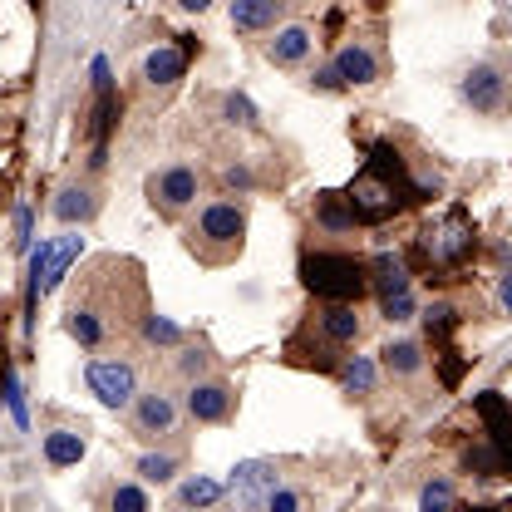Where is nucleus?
Instances as JSON below:
<instances>
[{
	"mask_svg": "<svg viewBox=\"0 0 512 512\" xmlns=\"http://www.w3.org/2000/svg\"><path fill=\"white\" fill-rule=\"evenodd\" d=\"M138 340H143V345H153V350H158V345H183V330H178L173 320L148 316L143 320V330H138Z\"/></svg>",
	"mask_w": 512,
	"mask_h": 512,
	"instance_id": "7c9ffc66",
	"label": "nucleus"
},
{
	"mask_svg": "<svg viewBox=\"0 0 512 512\" xmlns=\"http://www.w3.org/2000/svg\"><path fill=\"white\" fill-rule=\"evenodd\" d=\"M173 370H178V380H183V389H188V384H197V380L222 375V360L212 355V345H202V340H183V345H178Z\"/></svg>",
	"mask_w": 512,
	"mask_h": 512,
	"instance_id": "4be33fe9",
	"label": "nucleus"
},
{
	"mask_svg": "<svg viewBox=\"0 0 512 512\" xmlns=\"http://www.w3.org/2000/svg\"><path fill=\"white\" fill-rule=\"evenodd\" d=\"M311 222H316L320 247H330V242H350V237L360 232V217H355V207H350L345 192H316Z\"/></svg>",
	"mask_w": 512,
	"mask_h": 512,
	"instance_id": "ddd939ff",
	"label": "nucleus"
},
{
	"mask_svg": "<svg viewBox=\"0 0 512 512\" xmlns=\"http://www.w3.org/2000/svg\"><path fill=\"white\" fill-rule=\"evenodd\" d=\"M183 419H188V409H183V399H178L168 384H148V389L133 399V409H128L133 434H138V439H148V444L173 439V434L183 429Z\"/></svg>",
	"mask_w": 512,
	"mask_h": 512,
	"instance_id": "6e6552de",
	"label": "nucleus"
},
{
	"mask_svg": "<svg viewBox=\"0 0 512 512\" xmlns=\"http://www.w3.org/2000/svg\"><path fill=\"white\" fill-rule=\"evenodd\" d=\"M458 320H463V306H458L453 296H439V301H429V306H424V330H429V345H439V350H453V345H448V335L458 330Z\"/></svg>",
	"mask_w": 512,
	"mask_h": 512,
	"instance_id": "393cba45",
	"label": "nucleus"
},
{
	"mask_svg": "<svg viewBox=\"0 0 512 512\" xmlns=\"http://www.w3.org/2000/svg\"><path fill=\"white\" fill-rule=\"evenodd\" d=\"M99 207H104V197H99V183H94V178H69V183L55 192V202H50L55 222H64V227L89 222Z\"/></svg>",
	"mask_w": 512,
	"mask_h": 512,
	"instance_id": "2eb2a0df",
	"label": "nucleus"
},
{
	"mask_svg": "<svg viewBox=\"0 0 512 512\" xmlns=\"http://www.w3.org/2000/svg\"><path fill=\"white\" fill-rule=\"evenodd\" d=\"M330 69L340 74V84L345 89H370V84H380L389 60H384V45L375 35H350L340 50H335V60Z\"/></svg>",
	"mask_w": 512,
	"mask_h": 512,
	"instance_id": "9d476101",
	"label": "nucleus"
},
{
	"mask_svg": "<svg viewBox=\"0 0 512 512\" xmlns=\"http://www.w3.org/2000/svg\"><path fill=\"white\" fill-rule=\"evenodd\" d=\"M473 252H478V222H473L463 207H448L439 222H429V227L414 237V256H419V266H424V271H434V276H448V271L468 266Z\"/></svg>",
	"mask_w": 512,
	"mask_h": 512,
	"instance_id": "39448f33",
	"label": "nucleus"
},
{
	"mask_svg": "<svg viewBox=\"0 0 512 512\" xmlns=\"http://www.w3.org/2000/svg\"><path fill=\"white\" fill-rule=\"evenodd\" d=\"M419 512H458L453 478H429V483L419 488Z\"/></svg>",
	"mask_w": 512,
	"mask_h": 512,
	"instance_id": "a878e982",
	"label": "nucleus"
},
{
	"mask_svg": "<svg viewBox=\"0 0 512 512\" xmlns=\"http://www.w3.org/2000/svg\"><path fill=\"white\" fill-rule=\"evenodd\" d=\"M89 453V439H84V424L79 429H50L45 434V458H50V468H74L79 458Z\"/></svg>",
	"mask_w": 512,
	"mask_h": 512,
	"instance_id": "5701e85b",
	"label": "nucleus"
},
{
	"mask_svg": "<svg viewBox=\"0 0 512 512\" xmlns=\"http://www.w3.org/2000/svg\"><path fill=\"white\" fill-rule=\"evenodd\" d=\"M301 286L311 301H350L360 306L370 296V261L350 247H306L301 252Z\"/></svg>",
	"mask_w": 512,
	"mask_h": 512,
	"instance_id": "20e7f679",
	"label": "nucleus"
},
{
	"mask_svg": "<svg viewBox=\"0 0 512 512\" xmlns=\"http://www.w3.org/2000/svg\"><path fill=\"white\" fill-rule=\"evenodd\" d=\"M94 503H99V512H153L148 493H143L138 483H124V478H109V483L94 493Z\"/></svg>",
	"mask_w": 512,
	"mask_h": 512,
	"instance_id": "b1692460",
	"label": "nucleus"
},
{
	"mask_svg": "<svg viewBox=\"0 0 512 512\" xmlns=\"http://www.w3.org/2000/svg\"><path fill=\"white\" fill-rule=\"evenodd\" d=\"M74 261H79V237H60V242H55V256H50V271H45V291L60 286Z\"/></svg>",
	"mask_w": 512,
	"mask_h": 512,
	"instance_id": "cd10ccee",
	"label": "nucleus"
},
{
	"mask_svg": "<svg viewBox=\"0 0 512 512\" xmlns=\"http://www.w3.org/2000/svg\"><path fill=\"white\" fill-rule=\"evenodd\" d=\"M409 281H414V266H409V256L404 252H380L370 256V291L389 301V296H404L409 291Z\"/></svg>",
	"mask_w": 512,
	"mask_h": 512,
	"instance_id": "412c9836",
	"label": "nucleus"
},
{
	"mask_svg": "<svg viewBox=\"0 0 512 512\" xmlns=\"http://www.w3.org/2000/svg\"><path fill=\"white\" fill-rule=\"evenodd\" d=\"M183 409H188L192 424H227L237 414V384L227 375H212V380H197L183 389Z\"/></svg>",
	"mask_w": 512,
	"mask_h": 512,
	"instance_id": "9b49d317",
	"label": "nucleus"
},
{
	"mask_svg": "<svg viewBox=\"0 0 512 512\" xmlns=\"http://www.w3.org/2000/svg\"><path fill=\"white\" fill-rule=\"evenodd\" d=\"M148 316H153V306H148L143 261H133L124 252L89 256L79 266V276L69 281L64 330H69V340H79L94 355H104V350L124 355V345L138 340Z\"/></svg>",
	"mask_w": 512,
	"mask_h": 512,
	"instance_id": "f257e3e1",
	"label": "nucleus"
},
{
	"mask_svg": "<svg viewBox=\"0 0 512 512\" xmlns=\"http://www.w3.org/2000/svg\"><path fill=\"white\" fill-rule=\"evenodd\" d=\"M188 60H192V45H158V50L143 60V84L168 94V89L188 74Z\"/></svg>",
	"mask_w": 512,
	"mask_h": 512,
	"instance_id": "aec40b11",
	"label": "nucleus"
},
{
	"mask_svg": "<svg viewBox=\"0 0 512 512\" xmlns=\"http://www.w3.org/2000/svg\"><path fill=\"white\" fill-rule=\"evenodd\" d=\"M227 15H232V30L242 35H266V30L276 35L281 20L291 15V0H232Z\"/></svg>",
	"mask_w": 512,
	"mask_h": 512,
	"instance_id": "dca6fc26",
	"label": "nucleus"
},
{
	"mask_svg": "<svg viewBox=\"0 0 512 512\" xmlns=\"http://www.w3.org/2000/svg\"><path fill=\"white\" fill-rule=\"evenodd\" d=\"M173 10H183V15H207L212 10V0H168Z\"/></svg>",
	"mask_w": 512,
	"mask_h": 512,
	"instance_id": "f704fd0d",
	"label": "nucleus"
},
{
	"mask_svg": "<svg viewBox=\"0 0 512 512\" xmlns=\"http://www.w3.org/2000/svg\"><path fill=\"white\" fill-rule=\"evenodd\" d=\"M222 119L232 128H256L252 99H247V94H227V99H222Z\"/></svg>",
	"mask_w": 512,
	"mask_h": 512,
	"instance_id": "2f4dec72",
	"label": "nucleus"
},
{
	"mask_svg": "<svg viewBox=\"0 0 512 512\" xmlns=\"http://www.w3.org/2000/svg\"><path fill=\"white\" fill-rule=\"evenodd\" d=\"M370 512H394V508H370Z\"/></svg>",
	"mask_w": 512,
	"mask_h": 512,
	"instance_id": "e433bc0d",
	"label": "nucleus"
},
{
	"mask_svg": "<svg viewBox=\"0 0 512 512\" xmlns=\"http://www.w3.org/2000/svg\"><path fill=\"white\" fill-rule=\"evenodd\" d=\"M458 512H503V508H488V503H473V508H458Z\"/></svg>",
	"mask_w": 512,
	"mask_h": 512,
	"instance_id": "c9c22d12",
	"label": "nucleus"
},
{
	"mask_svg": "<svg viewBox=\"0 0 512 512\" xmlns=\"http://www.w3.org/2000/svg\"><path fill=\"white\" fill-rule=\"evenodd\" d=\"M340 384H345L350 394H370V389H375V365H370L365 355H350L345 370H340Z\"/></svg>",
	"mask_w": 512,
	"mask_h": 512,
	"instance_id": "c756f323",
	"label": "nucleus"
},
{
	"mask_svg": "<svg viewBox=\"0 0 512 512\" xmlns=\"http://www.w3.org/2000/svg\"><path fill=\"white\" fill-rule=\"evenodd\" d=\"M311 50H316V35L306 25H281L266 40V60L276 64V69H301V64L311 60Z\"/></svg>",
	"mask_w": 512,
	"mask_h": 512,
	"instance_id": "6ab92c4d",
	"label": "nucleus"
},
{
	"mask_svg": "<svg viewBox=\"0 0 512 512\" xmlns=\"http://www.w3.org/2000/svg\"><path fill=\"white\" fill-rule=\"evenodd\" d=\"M168 512H237L227 503V488L217 483V478H202V473H192L178 483V493H173V503Z\"/></svg>",
	"mask_w": 512,
	"mask_h": 512,
	"instance_id": "f3484780",
	"label": "nucleus"
},
{
	"mask_svg": "<svg viewBox=\"0 0 512 512\" xmlns=\"http://www.w3.org/2000/svg\"><path fill=\"white\" fill-rule=\"evenodd\" d=\"M370 335V316L350 301H311V311L301 325L286 335V365L296 370H320V375H340L350 350Z\"/></svg>",
	"mask_w": 512,
	"mask_h": 512,
	"instance_id": "f03ea898",
	"label": "nucleus"
},
{
	"mask_svg": "<svg viewBox=\"0 0 512 512\" xmlns=\"http://www.w3.org/2000/svg\"><path fill=\"white\" fill-rule=\"evenodd\" d=\"M178 453H143L138 458V473H143V483H173V473H178Z\"/></svg>",
	"mask_w": 512,
	"mask_h": 512,
	"instance_id": "c85d7f7f",
	"label": "nucleus"
},
{
	"mask_svg": "<svg viewBox=\"0 0 512 512\" xmlns=\"http://www.w3.org/2000/svg\"><path fill=\"white\" fill-rule=\"evenodd\" d=\"M458 94L483 119H512V55L498 50V55H483L478 64H468Z\"/></svg>",
	"mask_w": 512,
	"mask_h": 512,
	"instance_id": "423d86ee",
	"label": "nucleus"
},
{
	"mask_svg": "<svg viewBox=\"0 0 512 512\" xmlns=\"http://www.w3.org/2000/svg\"><path fill=\"white\" fill-rule=\"evenodd\" d=\"M89 394L104 404V409H133V399L143 394L138 384V360L133 355H94L89 370H84Z\"/></svg>",
	"mask_w": 512,
	"mask_h": 512,
	"instance_id": "1a4fd4ad",
	"label": "nucleus"
},
{
	"mask_svg": "<svg viewBox=\"0 0 512 512\" xmlns=\"http://www.w3.org/2000/svg\"><path fill=\"white\" fill-rule=\"evenodd\" d=\"M380 370L394 384L414 389V384L429 375V355H424V345H419V340H389V345L380 350Z\"/></svg>",
	"mask_w": 512,
	"mask_h": 512,
	"instance_id": "4468645a",
	"label": "nucleus"
},
{
	"mask_svg": "<svg viewBox=\"0 0 512 512\" xmlns=\"http://www.w3.org/2000/svg\"><path fill=\"white\" fill-rule=\"evenodd\" d=\"M202 188H207V178H202V168L197 163H163V168H153L148 173V207L163 217V222H183L192 217L197 207H202Z\"/></svg>",
	"mask_w": 512,
	"mask_h": 512,
	"instance_id": "0eeeda50",
	"label": "nucleus"
},
{
	"mask_svg": "<svg viewBox=\"0 0 512 512\" xmlns=\"http://www.w3.org/2000/svg\"><path fill=\"white\" fill-rule=\"evenodd\" d=\"M493 301H498V311H503V316H512V271H503V281H498Z\"/></svg>",
	"mask_w": 512,
	"mask_h": 512,
	"instance_id": "72a5a7b5",
	"label": "nucleus"
},
{
	"mask_svg": "<svg viewBox=\"0 0 512 512\" xmlns=\"http://www.w3.org/2000/svg\"><path fill=\"white\" fill-rule=\"evenodd\" d=\"M276 488H281V468L271 458H252V463H242L232 473V498H237L242 512H266Z\"/></svg>",
	"mask_w": 512,
	"mask_h": 512,
	"instance_id": "f8f14e48",
	"label": "nucleus"
},
{
	"mask_svg": "<svg viewBox=\"0 0 512 512\" xmlns=\"http://www.w3.org/2000/svg\"><path fill=\"white\" fill-rule=\"evenodd\" d=\"M247 227H252V207L242 202V197H207L197 212H192V222L183 227V247L197 266H207V271H222V266H232V261H242L247 252Z\"/></svg>",
	"mask_w": 512,
	"mask_h": 512,
	"instance_id": "7ed1b4c3",
	"label": "nucleus"
},
{
	"mask_svg": "<svg viewBox=\"0 0 512 512\" xmlns=\"http://www.w3.org/2000/svg\"><path fill=\"white\" fill-rule=\"evenodd\" d=\"M266 512H316V498H311V488H301V483H281V488L271 493Z\"/></svg>",
	"mask_w": 512,
	"mask_h": 512,
	"instance_id": "bb28decb",
	"label": "nucleus"
},
{
	"mask_svg": "<svg viewBox=\"0 0 512 512\" xmlns=\"http://www.w3.org/2000/svg\"><path fill=\"white\" fill-rule=\"evenodd\" d=\"M380 306H384V320H394V325H399V320H414V296H409V291H404V296H389Z\"/></svg>",
	"mask_w": 512,
	"mask_h": 512,
	"instance_id": "473e14b6",
	"label": "nucleus"
},
{
	"mask_svg": "<svg viewBox=\"0 0 512 512\" xmlns=\"http://www.w3.org/2000/svg\"><path fill=\"white\" fill-rule=\"evenodd\" d=\"M458 463H463V473H468V478H478V483H493V478H512V458H508V453H503L498 444H493L488 434H478L473 444H463Z\"/></svg>",
	"mask_w": 512,
	"mask_h": 512,
	"instance_id": "a211bd4d",
	"label": "nucleus"
}]
</instances>
